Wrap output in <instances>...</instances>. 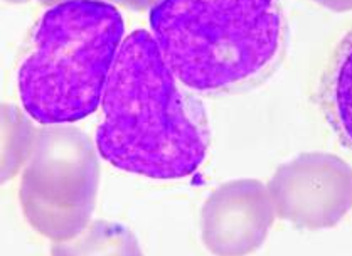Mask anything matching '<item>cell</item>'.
Returning a JSON list of instances; mask_svg holds the SVG:
<instances>
[{"mask_svg":"<svg viewBox=\"0 0 352 256\" xmlns=\"http://www.w3.org/2000/svg\"><path fill=\"white\" fill-rule=\"evenodd\" d=\"M52 256H142L133 235L123 226L104 223L85 228L76 238L61 241Z\"/></svg>","mask_w":352,"mask_h":256,"instance_id":"9","label":"cell"},{"mask_svg":"<svg viewBox=\"0 0 352 256\" xmlns=\"http://www.w3.org/2000/svg\"><path fill=\"white\" fill-rule=\"evenodd\" d=\"M95 144L115 169L153 180L196 174L211 145L208 115L174 76L152 34L123 39L101 100Z\"/></svg>","mask_w":352,"mask_h":256,"instance_id":"1","label":"cell"},{"mask_svg":"<svg viewBox=\"0 0 352 256\" xmlns=\"http://www.w3.org/2000/svg\"><path fill=\"white\" fill-rule=\"evenodd\" d=\"M6 2H10V3H22V2H28V0H6Z\"/></svg>","mask_w":352,"mask_h":256,"instance_id":"11","label":"cell"},{"mask_svg":"<svg viewBox=\"0 0 352 256\" xmlns=\"http://www.w3.org/2000/svg\"><path fill=\"white\" fill-rule=\"evenodd\" d=\"M123 39L122 12L107 0H61L50 7L17 71L25 115L46 127L93 115Z\"/></svg>","mask_w":352,"mask_h":256,"instance_id":"3","label":"cell"},{"mask_svg":"<svg viewBox=\"0 0 352 256\" xmlns=\"http://www.w3.org/2000/svg\"><path fill=\"white\" fill-rule=\"evenodd\" d=\"M272 189L283 217L320 228L334 224L351 206V199L329 192H352V174L334 157L309 156L283 167L273 179Z\"/></svg>","mask_w":352,"mask_h":256,"instance_id":"5","label":"cell"},{"mask_svg":"<svg viewBox=\"0 0 352 256\" xmlns=\"http://www.w3.org/2000/svg\"><path fill=\"white\" fill-rule=\"evenodd\" d=\"M122 2L133 3V6H145V3H151L152 0H122Z\"/></svg>","mask_w":352,"mask_h":256,"instance_id":"10","label":"cell"},{"mask_svg":"<svg viewBox=\"0 0 352 256\" xmlns=\"http://www.w3.org/2000/svg\"><path fill=\"white\" fill-rule=\"evenodd\" d=\"M96 189L98 162L83 134L59 125L36 135L19 189L34 229L59 243L76 238L88 226Z\"/></svg>","mask_w":352,"mask_h":256,"instance_id":"4","label":"cell"},{"mask_svg":"<svg viewBox=\"0 0 352 256\" xmlns=\"http://www.w3.org/2000/svg\"><path fill=\"white\" fill-rule=\"evenodd\" d=\"M272 224V209L263 187L254 180H238L211 195L202 213L204 241L218 256L253 251Z\"/></svg>","mask_w":352,"mask_h":256,"instance_id":"6","label":"cell"},{"mask_svg":"<svg viewBox=\"0 0 352 256\" xmlns=\"http://www.w3.org/2000/svg\"><path fill=\"white\" fill-rule=\"evenodd\" d=\"M317 101L325 122L352 152V29L339 41L325 64Z\"/></svg>","mask_w":352,"mask_h":256,"instance_id":"7","label":"cell"},{"mask_svg":"<svg viewBox=\"0 0 352 256\" xmlns=\"http://www.w3.org/2000/svg\"><path fill=\"white\" fill-rule=\"evenodd\" d=\"M148 22L168 70L192 93L254 88L285 58L280 0H157Z\"/></svg>","mask_w":352,"mask_h":256,"instance_id":"2","label":"cell"},{"mask_svg":"<svg viewBox=\"0 0 352 256\" xmlns=\"http://www.w3.org/2000/svg\"><path fill=\"white\" fill-rule=\"evenodd\" d=\"M36 135L24 111L0 103V186L12 180L28 164Z\"/></svg>","mask_w":352,"mask_h":256,"instance_id":"8","label":"cell"}]
</instances>
